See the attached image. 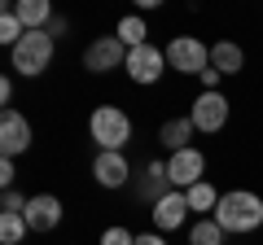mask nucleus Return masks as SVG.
<instances>
[{
    "label": "nucleus",
    "mask_w": 263,
    "mask_h": 245,
    "mask_svg": "<svg viewBox=\"0 0 263 245\" xmlns=\"http://www.w3.org/2000/svg\"><path fill=\"white\" fill-rule=\"evenodd\" d=\"M211 219H215L224 232L246 236V232H254V228H263V197L250 193V189H233V193L219 197V206H215Z\"/></svg>",
    "instance_id": "nucleus-1"
},
{
    "label": "nucleus",
    "mask_w": 263,
    "mask_h": 245,
    "mask_svg": "<svg viewBox=\"0 0 263 245\" xmlns=\"http://www.w3.org/2000/svg\"><path fill=\"white\" fill-rule=\"evenodd\" d=\"M53 48H57V39L48 35V31H27V35L9 48V62H13V70H18V75L40 79L48 66H53Z\"/></svg>",
    "instance_id": "nucleus-2"
},
{
    "label": "nucleus",
    "mask_w": 263,
    "mask_h": 245,
    "mask_svg": "<svg viewBox=\"0 0 263 245\" xmlns=\"http://www.w3.org/2000/svg\"><path fill=\"white\" fill-rule=\"evenodd\" d=\"M88 136L97 140L101 153H123V145L132 140L127 110H119V105H101V110H92V118H88Z\"/></svg>",
    "instance_id": "nucleus-3"
},
{
    "label": "nucleus",
    "mask_w": 263,
    "mask_h": 245,
    "mask_svg": "<svg viewBox=\"0 0 263 245\" xmlns=\"http://www.w3.org/2000/svg\"><path fill=\"white\" fill-rule=\"evenodd\" d=\"M167 66L180 75H202L211 66V44H202L197 35H176L167 44Z\"/></svg>",
    "instance_id": "nucleus-4"
},
{
    "label": "nucleus",
    "mask_w": 263,
    "mask_h": 245,
    "mask_svg": "<svg viewBox=\"0 0 263 245\" xmlns=\"http://www.w3.org/2000/svg\"><path fill=\"white\" fill-rule=\"evenodd\" d=\"M127 66V44L119 35H101L84 48V70L88 75H110V70H123Z\"/></svg>",
    "instance_id": "nucleus-5"
},
{
    "label": "nucleus",
    "mask_w": 263,
    "mask_h": 245,
    "mask_svg": "<svg viewBox=\"0 0 263 245\" xmlns=\"http://www.w3.org/2000/svg\"><path fill=\"white\" fill-rule=\"evenodd\" d=\"M132 75V84H158L162 70H167V48L158 44H141V48H127V66H123Z\"/></svg>",
    "instance_id": "nucleus-6"
},
{
    "label": "nucleus",
    "mask_w": 263,
    "mask_h": 245,
    "mask_svg": "<svg viewBox=\"0 0 263 245\" xmlns=\"http://www.w3.org/2000/svg\"><path fill=\"white\" fill-rule=\"evenodd\" d=\"M167 175H171V189H193V184H202V175H206V153L202 149H180V153H167Z\"/></svg>",
    "instance_id": "nucleus-7"
},
{
    "label": "nucleus",
    "mask_w": 263,
    "mask_h": 245,
    "mask_svg": "<svg viewBox=\"0 0 263 245\" xmlns=\"http://www.w3.org/2000/svg\"><path fill=\"white\" fill-rule=\"evenodd\" d=\"M31 140H35V132H31L27 114H18L13 105L0 110V153H5V158H18V153L31 149Z\"/></svg>",
    "instance_id": "nucleus-8"
},
{
    "label": "nucleus",
    "mask_w": 263,
    "mask_h": 245,
    "mask_svg": "<svg viewBox=\"0 0 263 245\" xmlns=\"http://www.w3.org/2000/svg\"><path fill=\"white\" fill-rule=\"evenodd\" d=\"M189 118H193L197 132H224V122H228V96L224 92H197L193 110H189Z\"/></svg>",
    "instance_id": "nucleus-9"
},
{
    "label": "nucleus",
    "mask_w": 263,
    "mask_h": 245,
    "mask_svg": "<svg viewBox=\"0 0 263 245\" xmlns=\"http://www.w3.org/2000/svg\"><path fill=\"white\" fill-rule=\"evenodd\" d=\"M62 215H66V206H62V197H53V193H35V197L27 201V228L31 232H53V228H62Z\"/></svg>",
    "instance_id": "nucleus-10"
},
{
    "label": "nucleus",
    "mask_w": 263,
    "mask_h": 245,
    "mask_svg": "<svg viewBox=\"0 0 263 245\" xmlns=\"http://www.w3.org/2000/svg\"><path fill=\"white\" fill-rule=\"evenodd\" d=\"M149 215H154V232H176V228L189 219V197L180 189H171L162 201H154Z\"/></svg>",
    "instance_id": "nucleus-11"
},
{
    "label": "nucleus",
    "mask_w": 263,
    "mask_h": 245,
    "mask_svg": "<svg viewBox=\"0 0 263 245\" xmlns=\"http://www.w3.org/2000/svg\"><path fill=\"white\" fill-rule=\"evenodd\" d=\"M92 179L101 184V189H123L132 179V167L123 153H97L92 158Z\"/></svg>",
    "instance_id": "nucleus-12"
},
{
    "label": "nucleus",
    "mask_w": 263,
    "mask_h": 245,
    "mask_svg": "<svg viewBox=\"0 0 263 245\" xmlns=\"http://www.w3.org/2000/svg\"><path fill=\"white\" fill-rule=\"evenodd\" d=\"M171 193V175H167V162H145V175H141V184H136V197L141 201H162Z\"/></svg>",
    "instance_id": "nucleus-13"
},
{
    "label": "nucleus",
    "mask_w": 263,
    "mask_h": 245,
    "mask_svg": "<svg viewBox=\"0 0 263 245\" xmlns=\"http://www.w3.org/2000/svg\"><path fill=\"white\" fill-rule=\"evenodd\" d=\"M9 9L18 13V22H22V27H27V31H44L48 22L57 18V13H53V5H48V0H13Z\"/></svg>",
    "instance_id": "nucleus-14"
},
{
    "label": "nucleus",
    "mask_w": 263,
    "mask_h": 245,
    "mask_svg": "<svg viewBox=\"0 0 263 245\" xmlns=\"http://www.w3.org/2000/svg\"><path fill=\"white\" fill-rule=\"evenodd\" d=\"M193 132H197V127H193V118L184 114V118H167V122H162V127H158V140L167 145V153H180V149H189Z\"/></svg>",
    "instance_id": "nucleus-15"
},
{
    "label": "nucleus",
    "mask_w": 263,
    "mask_h": 245,
    "mask_svg": "<svg viewBox=\"0 0 263 245\" xmlns=\"http://www.w3.org/2000/svg\"><path fill=\"white\" fill-rule=\"evenodd\" d=\"M211 66H215L219 75H241L246 53L233 44V39H219V44H211Z\"/></svg>",
    "instance_id": "nucleus-16"
},
{
    "label": "nucleus",
    "mask_w": 263,
    "mask_h": 245,
    "mask_svg": "<svg viewBox=\"0 0 263 245\" xmlns=\"http://www.w3.org/2000/svg\"><path fill=\"white\" fill-rule=\"evenodd\" d=\"M184 197H189V210H193V215L211 219V215H215V206H219V197H224V193H215V189L206 184V179H202V184L184 189Z\"/></svg>",
    "instance_id": "nucleus-17"
},
{
    "label": "nucleus",
    "mask_w": 263,
    "mask_h": 245,
    "mask_svg": "<svg viewBox=\"0 0 263 245\" xmlns=\"http://www.w3.org/2000/svg\"><path fill=\"white\" fill-rule=\"evenodd\" d=\"M114 35H119L127 48H141V44H149V27H145V18H141V13H127V18H119Z\"/></svg>",
    "instance_id": "nucleus-18"
},
{
    "label": "nucleus",
    "mask_w": 263,
    "mask_h": 245,
    "mask_svg": "<svg viewBox=\"0 0 263 245\" xmlns=\"http://www.w3.org/2000/svg\"><path fill=\"white\" fill-rule=\"evenodd\" d=\"M224 228L215 223V219H197L193 228H189V245H224Z\"/></svg>",
    "instance_id": "nucleus-19"
},
{
    "label": "nucleus",
    "mask_w": 263,
    "mask_h": 245,
    "mask_svg": "<svg viewBox=\"0 0 263 245\" xmlns=\"http://www.w3.org/2000/svg\"><path fill=\"white\" fill-rule=\"evenodd\" d=\"M22 35H27V27H22V22H18V13H13L9 5H5V13H0V44H9V48H13Z\"/></svg>",
    "instance_id": "nucleus-20"
},
{
    "label": "nucleus",
    "mask_w": 263,
    "mask_h": 245,
    "mask_svg": "<svg viewBox=\"0 0 263 245\" xmlns=\"http://www.w3.org/2000/svg\"><path fill=\"white\" fill-rule=\"evenodd\" d=\"M27 232H31V228H27L22 215H0V241H5V245H18Z\"/></svg>",
    "instance_id": "nucleus-21"
},
{
    "label": "nucleus",
    "mask_w": 263,
    "mask_h": 245,
    "mask_svg": "<svg viewBox=\"0 0 263 245\" xmlns=\"http://www.w3.org/2000/svg\"><path fill=\"white\" fill-rule=\"evenodd\" d=\"M27 201L31 197H22L18 189H9L5 197H0V215H27Z\"/></svg>",
    "instance_id": "nucleus-22"
},
{
    "label": "nucleus",
    "mask_w": 263,
    "mask_h": 245,
    "mask_svg": "<svg viewBox=\"0 0 263 245\" xmlns=\"http://www.w3.org/2000/svg\"><path fill=\"white\" fill-rule=\"evenodd\" d=\"M101 245H136V232H127V228H105L101 232Z\"/></svg>",
    "instance_id": "nucleus-23"
},
{
    "label": "nucleus",
    "mask_w": 263,
    "mask_h": 245,
    "mask_svg": "<svg viewBox=\"0 0 263 245\" xmlns=\"http://www.w3.org/2000/svg\"><path fill=\"white\" fill-rule=\"evenodd\" d=\"M197 79H202V92H219V79H224V75H219L215 66H206V70H202Z\"/></svg>",
    "instance_id": "nucleus-24"
},
{
    "label": "nucleus",
    "mask_w": 263,
    "mask_h": 245,
    "mask_svg": "<svg viewBox=\"0 0 263 245\" xmlns=\"http://www.w3.org/2000/svg\"><path fill=\"white\" fill-rule=\"evenodd\" d=\"M13 179H18V171H13V158H0V184H5V193L13 189Z\"/></svg>",
    "instance_id": "nucleus-25"
},
{
    "label": "nucleus",
    "mask_w": 263,
    "mask_h": 245,
    "mask_svg": "<svg viewBox=\"0 0 263 245\" xmlns=\"http://www.w3.org/2000/svg\"><path fill=\"white\" fill-rule=\"evenodd\" d=\"M44 31H48V35H53V39H62L66 31H70V22H66V18H53V22H48Z\"/></svg>",
    "instance_id": "nucleus-26"
},
{
    "label": "nucleus",
    "mask_w": 263,
    "mask_h": 245,
    "mask_svg": "<svg viewBox=\"0 0 263 245\" xmlns=\"http://www.w3.org/2000/svg\"><path fill=\"white\" fill-rule=\"evenodd\" d=\"M136 245H167L162 232H136Z\"/></svg>",
    "instance_id": "nucleus-27"
},
{
    "label": "nucleus",
    "mask_w": 263,
    "mask_h": 245,
    "mask_svg": "<svg viewBox=\"0 0 263 245\" xmlns=\"http://www.w3.org/2000/svg\"><path fill=\"white\" fill-rule=\"evenodd\" d=\"M0 101H5V110H9V101H13V79H0Z\"/></svg>",
    "instance_id": "nucleus-28"
}]
</instances>
